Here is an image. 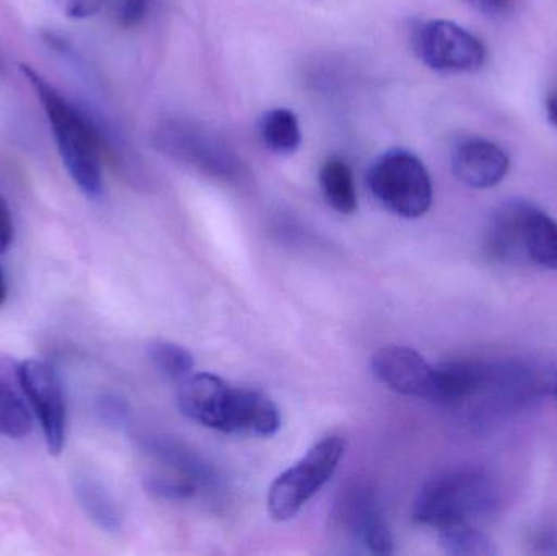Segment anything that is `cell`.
Instances as JSON below:
<instances>
[{
	"instance_id": "d6986e66",
	"label": "cell",
	"mask_w": 557,
	"mask_h": 556,
	"mask_svg": "<svg viewBox=\"0 0 557 556\" xmlns=\"http://www.w3.org/2000/svg\"><path fill=\"white\" fill-rule=\"evenodd\" d=\"M33 420L28 408L16 392L0 378V436L23 440L32 433Z\"/></svg>"
},
{
	"instance_id": "ffe728a7",
	"label": "cell",
	"mask_w": 557,
	"mask_h": 556,
	"mask_svg": "<svg viewBox=\"0 0 557 556\" xmlns=\"http://www.w3.org/2000/svg\"><path fill=\"white\" fill-rule=\"evenodd\" d=\"M149 358L157 371L173 381H183L195 371V356L175 343H153L149 348Z\"/></svg>"
},
{
	"instance_id": "6da1fadb",
	"label": "cell",
	"mask_w": 557,
	"mask_h": 556,
	"mask_svg": "<svg viewBox=\"0 0 557 556\" xmlns=\"http://www.w3.org/2000/svg\"><path fill=\"white\" fill-rule=\"evenodd\" d=\"M437 404L476 428L532 407L549 381L536 366L519 359H458L437 366Z\"/></svg>"
},
{
	"instance_id": "9a60e30c",
	"label": "cell",
	"mask_w": 557,
	"mask_h": 556,
	"mask_svg": "<svg viewBox=\"0 0 557 556\" xmlns=\"http://www.w3.org/2000/svg\"><path fill=\"white\" fill-rule=\"evenodd\" d=\"M341 519L347 532L362 541V544L375 529L386 524L379 499L369 489L362 486L347 493L341 505Z\"/></svg>"
},
{
	"instance_id": "5bb4252c",
	"label": "cell",
	"mask_w": 557,
	"mask_h": 556,
	"mask_svg": "<svg viewBox=\"0 0 557 556\" xmlns=\"http://www.w3.org/2000/svg\"><path fill=\"white\" fill-rule=\"evenodd\" d=\"M72 490L82 511L98 529L108 534L121 531L123 519L120 508L103 483L88 473L81 472L72 479Z\"/></svg>"
},
{
	"instance_id": "2e32d148",
	"label": "cell",
	"mask_w": 557,
	"mask_h": 556,
	"mask_svg": "<svg viewBox=\"0 0 557 556\" xmlns=\"http://www.w3.org/2000/svg\"><path fill=\"white\" fill-rule=\"evenodd\" d=\"M320 188L330 208L339 214H354L357 189L349 165L341 159H330L320 170Z\"/></svg>"
},
{
	"instance_id": "3957f363",
	"label": "cell",
	"mask_w": 557,
	"mask_h": 556,
	"mask_svg": "<svg viewBox=\"0 0 557 556\" xmlns=\"http://www.w3.org/2000/svg\"><path fill=\"white\" fill-rule=\"evenodd\" d=\"M499 490L490 473L476 467L447 470L429 480L414 502L418 524L441 529L473 524L496 512Z\"/></svg>"
},
{
	"instance_id": "8992f818",
	"label": "cell",
	"mask_w": 557,
	"mask_h": 556,
	"mask_svg": "<svg viewBox=\"0 0 557 556\" xmlns=\"http://www.w3.org/2000/svg\"><path fill=\"white\" fill-rule=\"evenodd\" d=\"M346 440L327 436L282 472L268 493V511L277 522L290 521L333 479L346 454Z\"/></svg>"
},
{
	"instance_id": "277c9868",
	"label": "cell",
	"mask_w": 557,
	"mask_h": 556,
	"mask_svg": "<svg viewBox=\"0 0 557 556\" xmlns=\"http://www.w3.org/2000/svg\"><path fill=\"white\" fill-rule=\"evenodd\" d=\"M491 242L504 264L557 271V221L533 202L510 199L494 215Z\"/></svg>"
},
{
	"instance_id": "cb8c5ba5",
	"label": "cell",
	"mask_w": 557,
	"mask_h": 556,
	"mask_svg": "<svg viewBox=\"0 0 557 556\" xmlns=\"http://www.w3.org/2000/svg\"><path fill=\"white\" fill-rule=\"evenodd\" d=\"M58 2L71 18H88L100 10L103 0H58Z\"/></svg>"
},
{
	"instance_id": "5b68a950",
	"label": "cell",
	"mask_w": 557,
	"mask_h": 556,
	"mask_svg": "<svg viewBox=\"0 0 557 556\" xmlns=\"http://www.w3.org/2000/svg\"><path fill=\"white\" fill-rule=\"evenodd\" d=\"M367 183L376 201L399 218L418 219L431 209V175L408 150L393 149L380 156L370 166Z\"/></svg>"
},
{
	"instance_id": "9c48e42d",
	"label": "cell",
	"mask_w": 557,
	"mask_h": 556,
	"mask_svg": "<svg viewBox=\"0 0 557 556\" xmlns=\"http://www.w3.org/2000/svg\"><path fill=\"white\" fill-rule=\"evenodd\" d=\"M373 375L393 392L406 397H437V366L429 365L424 356L408 346H385L370 361Z\"/></svg>"
},
{
	"instance_id": "4fadbf2b",
	"label": "cell",
	"mask_w": 557,
	"mask_h": 556,
	"mask_svg": "<svg viewBox=\"0 0 557 556\" xmlns=\"http://www.w3.org/2000/svg\"><path fill=\"white\" fill-rule=\"evenodd\" d=\"M139 444L144 450L152 454L157 459L162 460L166 466L175 469L180 475L191 480L198 486L214 485L215 480H218L212 467L205 462L201 456L193 453L178 441L169 440L165 436L144 434V436H139Z\"/></svg>"
},
{
	"instance_id": "30bf717a",
	"label": "cell",
	"mask_w": 557,
	"mask_h": 556,
	"mask_svg": "<svg viewBox=\"0 0 557 556\" xmlns=\"http://www.w3.org/2000/svg\"><path fill=\"white\" fill-rule=\"evenodd\" d=\"M235 391L228 382L211 372H199L183 379L178 407L185 417L202 427L227 433Z\"/></svg>"
},
{
	"instance_id": "7c38bea8",
	"label": "cell",
	"mask_w": 557,
	"mask_h": 556,
	"mask_svg": "<svg viewBox=\"0 0 557 556\" xmlns=\"http://www.w3.org/2000/svg\"><path fill=\"white\" fill-rule=\"evenodd\" d=\"M281 430L277 405L257 388L237 387L228 434L270 437Z\"/></svg>"
},
{
	"instance_id": "4316f807",
	"label": "cell",
	"mask_w": 557,
	"mask_h": 556,
	"mask_svg": "<svg viewBox=\"0 0 557 556\" xmlns=\"http://www.w3.org/2000/svg\"><path fill=\"white\" fill-rule=\"evenodd\" d=\"M546 116H548L549 123L557 127V90L552 91L546 98Z\"/></svg>"
},
{
	"instance_id": "52a82bcc",
	"label": "cell",
	"mask_w": 557,
	"mask_h": 556,
	"mask_svg": "<svg viewBox=\"0 0 557 556\" xmlns=\"http://www.w3.org/2000/svg\"><path fill=\"white\" fill-rule=\"evenodd\" d=\"M414 51L432 71L471 74L486 62L484 42L470 29L448 20H429L414 32Z\"/></svg>"
},
{
	"instance_id": "ac0fdd59",
	"label": "cell",
	"mask_w": 557,
	"mask_h": 556,
	"mask_svg": "<svg viewBox=\"0 0 557 556\" xmlns=\"http://www.w3.org/2000/svg\"><path fill=\"white\" fill-rule=\"evenodd\" d=\"M438 542L448 555L494 556L497 554L493 539L474 528L473 524H458L441 529Z\"/></svg>"
},
{
	"instance_id": "83f0119b",
	"label": "cell",
	"mask_w": 557,
	"mask_h": 556,
	"mask_svg": "<svg viewBox=\"0 0 557 556\" xmlns=\"http://www.w3.org/2000/svg\"><path fill=\"white\" fill-rule=\"evenodd\" d=\"M7 299V281L5 276H3L2 268H0V307L3 306Z\"/></svg>"
},
{
	"instance_id": "e0dca14e",
	"label": "cell",
	"mask_w": 557,
	"mask_h": 556,
	"mask_svg": "<svg viewBox=\"0 0 557 556\" xmlns=\"http://www.w3.org/2000/svg\"><path fill=\"white\" fill-rule=\"evenodd\" d=\"M260 136L264 146L277 156H290L301 144L297 116L285 108H274L261 116Z\"/></svg>"
},
{
	"instance_id": "d4e9b609",
	"label": "cell",
	"mask_w": 557,
	"mask_h": 556,
	"mask_svg": "<svg viewBox=\"0 0 557 556\" xmlns=\"http://www.w3.org/2000/svg\"><path fill=\"white\" fill-rule=\"evenodd\" d=\"M463 2L483 15L503 16L516 7L517 0H463Z\"/></svg>"
},
{
	"instance_id": "7a4b0ae2",
	"label": "cell",
	"mask_w": 557,
	"mask_h": 556,
	"mask_svg": "<svg viewBox=\"0 0 557 556\" xmlns=\"http://www.w3.org/2000/svg\"><path fill=\"white\" fill-rule=\"evenodd\" d=\"M20 69L36 91V97L41 100L69 175L84 195L98 198L103 191V170L100 137L94 124L38 72L25 64L20 65Z\"/></svg>"
},
{
	"instance_id": "44dd1931",
	"label": "cell",
	"mask_w": 557,
	"mask_h": 556,
	"mask_svg": "<svg viewBox=\"0 0 557 556\" xmlns=\"http://www.w3.org/2000/svg\"><path fill=\"white\" fill-rule=\"evenodd\" d=\"M147 493L160 499L169 502H183V499L193 498L198 493L199 486L191 480L180 475L173 477H150L146 482Z\"/></svg>"
},
{
	"instance_id": "7402d4cb",
	"label": "cell",
	"mask_w": 557,
	"mask_h": 556,
	"mask_svg": "<svg viewBox=\"0 0 557 556\" xmlns=\"http://www.w3.org/2000/svg\"><path fill=\"white\" fill-rule=\"evenodd\" d=\"M97 415L107 427L124 428L129 423V405L120 395L104 394L97 400Z\"/></svg>"
},
{
	"instance_id": "8fae6325",
	"label": "cell",
	"mask_w": 557,
	"mask_h": 556,
	"mask_svg": "<svg viewBox=\"0 0 557 556\" xmlns=\"http://www.w3.org/2000/svg\"><path fill=\"white\" fill-rule=\"evenodd\" d=\"M450 163L458 182L474 189L499 185L510 170L509 153L493 140L476 136L455 144Z\"/></svg>"
},
{
	"instance_id": "484cf974",
	"label": "cell",
	"mask_w": 557,
	"mask_h": 556,
	"mask_svg": "<svg viewBox=\"0 0 557 556\" xmlns=\"http://www.w3.org/2000/svg\"><path fill=\"white\" fill-rule=\"evenodd\" d=\"M15 237V227H13L12 212L7 206L5 199L0 195V254L9 250Z\"/></svg>"
},
{
	"instance_id": "603a6c76",
	"label": "cell",
	"mask_w": 557,
	"mask_h": 556,
	"mask_svg": "<svg viewBox=\"0 0 557 556\" xmlns=\"http://www.w3.org/2000/svg\"><path fill=\"white\" fill-rule=\"evenodd\" d=\"M152 0H120L117 3V22L124 28H134L146 20Z\"/></svg>"
},
{
	"instance_id": "f1b7e54d",
	"label": "cell",
	"mask_w": 557,
	"mask_h": 556,
	"mask_svg": "<svg viewBox=\"0 0 557 556\" xmlns=\"http://www.w3.org/2000/svg\"><path fill=\"white\" fill-rule=\"evenodd\" d=\"M553 392H555L556 398H557V379L555 384H553Z\"/></svg>"
},
{
	"instance_id": "ba28073f",
	"label": "cell",
	"mask_w": 557,
	"mask_h": 556,
	"mask_svg": "<svg viewBox=\"0 0 557 556\" xmlns=\"http://www.w3.org/2000/svg\"><path fill=\"white\" fill-rule=\"evenodd\" d=\"M16 379L38 417L49 454L59 456L67 437V407L58 372L48 362L26 359L16 368Z\"/></svg>"
}]
</instances>
